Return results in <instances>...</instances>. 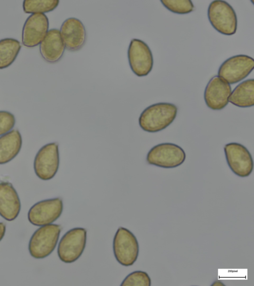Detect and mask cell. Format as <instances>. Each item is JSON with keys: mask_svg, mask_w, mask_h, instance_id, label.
Wrapping results in <instances>:
<instances>
[{"mask_svg": "<svg viewBox=\"0 0 254 286\" xmlns=\"http://www.w3.org/2000/svg\"><path fill=\"white\" fill-rule=\"evenodd\" d=\"M6 231V226L2 222H0V241L4 236Z\"/></svg>", "mask_w": 254, "mask_h": 286, "instance_id": "cell-24", "label": "cell"}, {"mask_svg": "<svg viewBox=\"0 0 254 286\" xmlns=\"http://www.w3.org/2000/svg\"><path fill=\"white\" fill-rule=\"evenodd\" d=\"M162 4L170 11L184 14L193 11L194 5L190 0H161Z\"/></svg>", "mask_w": 254, "mask_h": 286, "instance_id": "cell-21", "label": "cell"}, {"mask_svg": "<svg viewBox=\"0 0 254 286\" xmlns=\"http://www.w3.org/2000/svg\"><path fill=\"white\" fill-rule=\"evenodd\" d=\"M60 164L59 145L50 143L43 146L37 152L34 161L36 175L40 179H52L58 172Z\"/></svg>", "mask_w": 254, "mask_h": 286, "instance_id": "cell-7", "label": "cell"}, {"mask_svg": "<svg viewBox=\"0 0 254 286\" xmlns=\"http://www.w3.org/2000/svg\"><path fill=\"white\" fill-rule=\"evenodd\" d=\"M63 203L60 198L41 201L32 206L28 213L29 221L36 226L52 224L62 214Z\"/></svg>", "mask_w": 254, "mask_h": 286, "instance_id": "cell-11", "label": "cell"}, {"mask_svg": "<svg viewBox=\"0 0 254 286\" xmlns=\"http://www.w3.org/2000/svg\"><path fill=\"white\" fill-rule=\"evenodd\" d=\"M49 26V19L45 14H31L23 25L22 31L23 45L32 48L40 44L48 31Z\"/></svg>", "mask_w": 254, "mask_h": 286, "instance_id": "cell-12", "label": "cell"}, {"mask_svg": "<svg viewBox=\"0 0 254 286\" xmlns=\"http://www.w3.org/2000/svg\"><path fill=\"white\" fill-rule=\"evenodd\" d=\"M186 153L177 144L164 143L152 147L147 153V162L151 165L165 168L177 167L184 163Z\"/></svg>", "mask_w": 254, "mask_h": 286, "instance_id": "cell-6", "label": "cell"}, {"mask_svg": "<svg viewBox=\"0 0 254 286\" xmlns=\"http://www.w3.org/2000/svg\"><path fill=\"white\" fill-rule=\"evenodd\" d=\"M87 231L82 227H75L67 231L61 239L58 247L59 259L65 263L76 261L85 248Z\"/></svg>", "mask_w": 254, "mask_h": 286, "instance_id": "cell-5", "label": "cell"}, {"mask_svg": "<svg viewBox=\"0 0 254 286\" xmlns=\"http://www.w3.org/2000/svg\"><path fill=\"white\" fill-rule=\"evenodd\" d=\"M151 284L150 278L146 272L136 271L128 274L121 286H150Z\"/></svg>", "mask_w": 254, "mask_h": 286, "instance_id": "cell-22", "label": "cell"}, {"mask_svg": "<svg viewBox=\"0 0 254 286\" xmlns=\"http://www.w3.org/2000/svg\"><path fill=\"white\" fill-rule=\"evenodd\" d=\"M22 137L17 130H13L0 137V164L13 159L19 152Z\"/></svg>", "mask_w": 254, "mask_h": 286, "instance_id": "cell-17", "label": "cell"}, {"mask_svg": "<svg viewBox=\"0 0 254 286\" xmlns=\"http://www.w3.org/2000/svg\"><path fill=\"white\" fill-rule=\"evenodd\" d=\"M15 123V117L12 113L6 111H0V136L10 131Z\"/></svg>", "mask_w": 254, "mask_h": 286, "instance_id": "cell-23", "label": "cell"}, {"mask_svg": "<svg viewBox=\"0 0 254 286\" xmlns=\"http://www.w3.org/2000/svg\"><path fill=\"white\" fill-rule=\"evenodd\" d=\"M254 59L246 55H238L226 60L220 66L218 76L229 84L245 78L252 72Z\"/></svg>", "mask_w": 254, "mask_h": 286, "instance_id": "cell-8", "label": "cell"}, {"mask_svg": "<svg viewBox=\"0 0 254 286\" xmlns=\"http://www.w3.org/2000/svg\"><path fill=\"white\" fill-rule=\"evenodd\" d=\"M21 48L17 39L6 38L0 40V69L7 68L14 62Z\"/></svg>", "mask_w": 254, "mask_h": 286, "instance_id": "cell-19", "label": "cell"}, {"mask_svg": "<svg viewBox=\"0 0 254 286\" xmlns=\"http://www.w3.org/2000/svg\"><path fill=\"white\" fill-rule=\"evenodd\" d=\"M113 248L116 259L123 266H131L137 259L138 241L135 235L125 227H120L117 230L113 239Z\"/></svg>", "mask_w": 254, "mask_h": 286, "instance_id": "cell-4", "label": "cell"}, {"mask_svg": "<svg viewBox=\"0 0 254 286\" xmlns=\"http://www.w3.org/2000/svg\"><path fill=\"white\" fill-rule=\"evenodd\" d=\"M65 49L60 30L56 28L48 30L39 46L41 56L50 63L59 61L63 56Z\"/></svg>", "mask_w": 254, "mask_h": 286, "instance_id": "cell-16", "label": "cell"}, {"mask_svg": "<svg viewBox=\"0 0 254 286\" xmlns=\"http://www.w3.org/2000/svg\"><path fill=\"white\" fill-rule=\"evenodd\" d=\"M61 231V227L57 224L41 226L32 234L29 242L28 250L32 257L43 259L55 249Z\"/></svg>", "mask_w": 254, "mask_h": 286, "instance_id": "cell-2", "label": "cell"}, {"mask_svg": "<svg viewBox=\"0 0 254 286\" xmlns=\"http://www.w3.org/2000/svg\"><path fill=\"white\" fill-rule=\"evenodd\" d=\"M230 84L217 75L212 77L206 86L204 99L207 107L213 110H220L229 102L231 93Z\"/></svg>", "mask_w": 254, "mask_h": 286, "instance_id": "cell-13", "label": "cell"}, {"mask_svg": "<svg viewBox=\"0 0 254 286\" xmlns=\"http://www.w3.org/2000/svg\"><path fill=\"white\" fill-rule=\"evenodd\" d=\"M207 16L210 24L218 32L228 36L236 32L237 15L232 6L226 1H212L208 6Z\"/></svg>", "mask_w": 254, "mask_h": 286, "instance_id": "cell-3", "label": "cell"}, {"mask_svg": "<svg viewBox=\"0 0 254 286\" xmlns=\"http://www.w3.org/2000/svg\"><path fill=\"white\" fill-rule=\"evenodd\" d=\"M59 0H25L23 8L26 13H43L54 10L59 4Z\"/></svg>", "mask_w": 254, "mask_h": 286, "instance_id": "cell-20", "label": "cell"}, {"mask_svg": "<svg viewBox=\"0 0 254 286\" xmlns=\"http://www.w3.org/2000/svg\"><path fill=\"white\" fill-rule=\"evenodd\" d=\"M60 32L65 48L69 51H78L85 43L86 29L82 22L77 18L70 17L65 20Z\"/></svg>", "mask_w": 254, "mask_h": 286, "instance_id": "cell-14", "label": "cell"}, {"mask_svg": "<svg viewBox=\"0 0 254 286\" xmlns=\"http://www.w3.org/2000/svg\"><path fill=\"white\" fill-rule=\"evenodd\" d=\"M21 208L19 196L12 184L0 183V215L8 221L14 220Z\"/></svg>", "mask_w": 254, "mask_h": 286, "instance_id": "cell-15", "label": "cell"}, {"mask_svg": "<svg viewBox=\"0 0 254 286\" xmlns=\"http://www.w3.org/2000/svg\"><path fill=\"white\" fill-rule=\"evenodd\" d=\"M127 57L129 67L137 76L148 75L153 66V58L151 50L147 44L138 39L131 40L128 50Z\"/></svg>", "mask_w": 254, "mask_h": 286, "instance_id": "cell-9", "label": "cell"}, {"mask_svg": "<svg viewBox=\"0 0 254 286\" xmlns=\"http://www.w3.org/2000/svg\"><path fill=\"white\" fill-rule=\"evenodd\" d=\"M229 102L239 107L246 108L254 105V80L248 79L239 83L233 89Z\"/></svg>", "mask_w": 254, "mask_h": 286, "instance_id": "cell-18", "label": "cell"}, {"mask_svg": "<svg viewBox=\"0 0 254 286\" xmlns=\"http://www.w3.org/2000/svg\"><path fill=\"white\" fill-rule=\"evenodd\" d=\"M224 150L227 164L235 174L246 177L252 173L253 158L245 146L238 143H230L225 145Z\"/></svg>", "mask_w": 254, "mask_h": 286, "instance_id": "cell-10", "label": "cell"}, {"mask_svg": "<svg viewBox=\"0 0 254 286\" xmlns=\"http://www.w3.org/2000/svg\"><path fill=\"white\" fill-rule=\"evenodd\" d=\"M178 112L174 104L160 102L146 107L138 119L140 127L144 131L155 133L168 127L175 119Z\"/></svg>", "mask_w": 254, "mask_h": 286, "instance_id": "cell-1", "label": "cell"}]
</instances>
